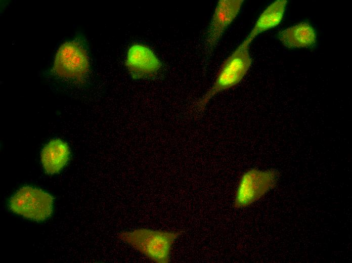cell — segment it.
Returning <instances> with one entry per match:
<instances>
[{
  "mask_svg": "<svg viewBox=\"0 0 352 263\" xmlns=\"http://www.w3.org/2000/svg\"><path fill=\"white\" fill-rule=\"evenodd\" d=\"M252 41L247 36L223 62L212 85L198 102L200 112L214 96L235 86L246 74L252 64L249 49Z\"/></svg>",
  "mask_w": 352,
  "mask_h": 263,
  "instance_id": "1",
  "label": "cell"
},
{
  "mask_svg": "<svg viewBox=\"0 0 352 263\" xmlns=\"http://www.w3.org/2000/svg\"><path fill=\"white\" fill-rule=\"evenodd\" d=\"M181 234V232L139 228L121 232L118 237L152 261L168 263L172 246Z\"/></svg>",
  "mask_w": 352,
  "mask_h": 263,
  "instance_id": "2",
  "label": "cell"
},
{
  "mask_svg": "<svg viewBox=\"0 0 352 263\" xmlns=\"http://www.w3.org/2000/svg\"><path fill=\"white\" fill-rule=\"evenodd\" d=\"M53 198L41 189L25 186L10 198L9 208L14 212L36 221L47 219L53 211Z\"/></svg>",
  "mask_w": 352,
  "mask_h": 263,
  "instance_id": "3",
  "label": "cell"
},
{
  "mask_svg": "<svg viewBox=\"0 0 352 263\" xmlns=\"http://www.w3.org/2000/svg\"><path fill=\"white\" fill-rule=\"evenodd\" d=\"M276 181V173L272 170L253 168L246 171L239 181L234 207H246L258 200L274 187Z\"/></svg>",
  "mask_w": 352,
  "mask_h": 263,
  "instance_id": "4",
  "label": "cell"
},
{
  "mask_svg": "<svg viewBox=\"0 0 352 263\" xmlns=\"http://www.w3.org/2000/svg\"><path fill=\"white\" fill-rule=\"evenodd\" d=\"M87 51L80 42L75 41L64 43L59 49L54 63V70L64 78L81 79L90 70Z\"/></svg>",
  "mask_w": 352,
  "mask_h": 263,
  "instance_id": "5",
  "label": "cell"
},
{
  "mask_svg": "<svg viewBox=\"0 0 352 263\" xmlns=\"http://www.w3.org/2000/svg\"><path fill=\"white\" fill-rule=\"evenodd\" d=\"M243 0H219L218 1L204 37L206 54H211L217 47L228 27L238 15Z\"/></svg>",
  "mask_w": 352,
  "mask_h": 263,
  "instance_id": "6",
  "label": "cell"
},
{
  "mask_svg": "<svg viewBox=\"0 0 352 263\" xmlns=\"http://www.w3.org/2000/svg\"><path fill=\"white\" fill-rule=\"evenodd\" d=\"M125 66L133 77L142 78L155 75L160 69L161 62L149 47L135 43L127 51Z\"/></svg>",
  "mask_w": 352,
  "mask_h": 263,
  "instance_id": "7",
  "label": "cell"
},
{
  "mask_svg": "<svg viewBox=\"0 0 352 263\" xmlns=\"http://www.w3.org/2000/svg\"><path fill=\"white\" fill-rule=\"evenodd\" d=\"M277 36L283 46L290 49L311 48L317 41L316 31L307 22H301L281 30Z\"/></svg>",
  "mask_w": 352,
  "mask_h": 263,
  "instance_id": "8",
  "label": "cell"
},
{
  "mask_svg": "<svg viewBox=\"0 0 352 263\" xmlns=\"http://www.w3.org/2000/svg\"><path fill=\"white\" fill-rule=\"evenodd\" d=\"M70 151L68 145L56 139L50 141L41 152V161L46 172L54 174L60 171L68 161Z\"/></svg>",
  "mask_w": 352,
  "mask_h": 263,
  "instance_id": "9",
  "label": "cell"
},
{
  "mask_svg": "<svg viewBox=\"0 0 352 263\" xmlns=\"http://www.w3.org/2000/svg\"><path fill=\"white\" fill-rule=\"evenodd\" d=\"M287 1L277 0L269 5L261 13L247 35L253 40L259 34L275 28L282 21Z\"/></svg>",
  "mask_w": 352,
  "mask_h": 263,
  "instance_id": "10",
  "label": "cell"
}]
</instances>
